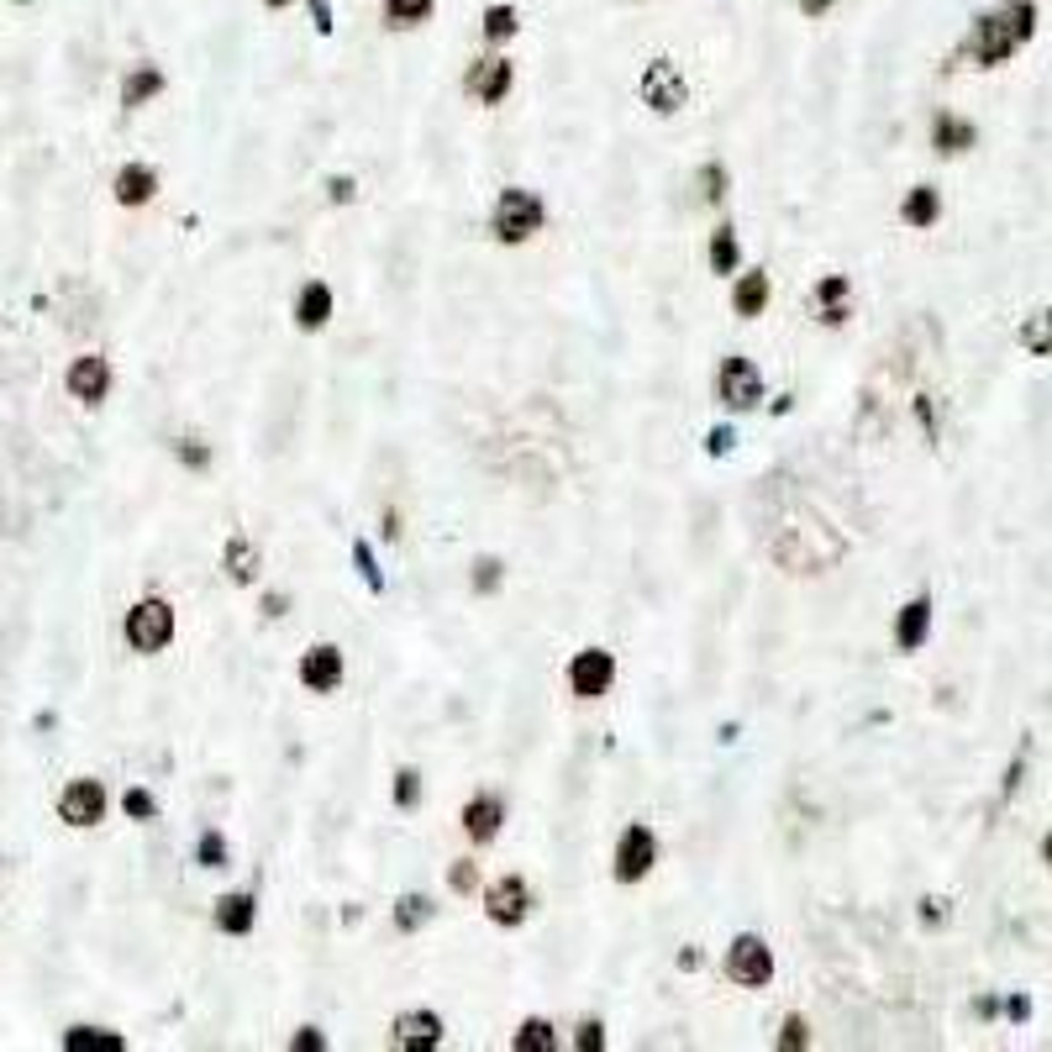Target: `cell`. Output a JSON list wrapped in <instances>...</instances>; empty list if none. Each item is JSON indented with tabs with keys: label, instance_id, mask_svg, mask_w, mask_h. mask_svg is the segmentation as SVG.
Instances as JSON below:
<instances>
[{
	"label": "cell",
	"instance_id": "obj_35",
	"mask_svg": "<svg viewBox=\"0 0 1052 1052\" xmlns=\"http://www.w3.org/2000/svg\"><path fill=\"white\" fill-rule=\"evenodd\" d=\"M196 858H200V869H221V863H227V842H221V832H206V836H200Z\"/></svg>",
	"mask_w": 1052,
	"mask_h": 1052
},
{
	"label": "cell",
	"instance_id": "obj_49",
	"mask_svg": "<svg viewBox=\"0 0 1052 1052\" xmlns=\"http://www.w3.org/2000/svg\"><path fill=\"white\" fill-rule=\"evenodd\" d=\"M800 11H805V17H826V11H832V0H800Z\"/></svg>",
	"mask_w": 1052,
	"mask_h": 1052
},
{
	"label": "cell",
	"instance_id": "obj_19",
	"mask_svg": "<svg viewBox=\"0 0 1052 1052\" xmlns=\"http://www.w3.org/2000/svg\"><path fill=\"white\" fill-rule=\"evenodd\" d=\"M327 317H332V290H327L321 279H311L295 295V321L305 332H317V327H327Z\"/></svg>",
	"mask_w": 1052,
	"mask_h": 1052
},
{
	"label": "cell",
	"instance_id": "obj_11",
	"mask_svg": "<svg viewBox=\"0 0 1052 1052\" xmlns=\"http://www.w3.org/2000/svg\"><path fill=\"white\" fill-rule=\"evenodd\" d=\"M106 390H111V363L96 353H84L69 363V395L84 400V405H100L106 400Z\"/></svg>",
	"mask_w": 1052,
	"mask_h": 1052
},
{
	"label": "cell",
	"instance_id": "obj_37",
	"mask_svg": "<svg viewBox=\"0 0 1052 1052\" xmlns=\"http://www.w3.org/2000/svg\"><path fill=\"white\" fill-rule=\"evenodd\" d=\"M779 1048H784V1052H800V1048H811V1026H805V1021H800V1015H790V1021H784V1036H779Z\"/></svg>",
	"mask_w": 1052,
	"mask_h": 1052
},
{
	"label": "cell",
	"instance_id": "obj_13",
	"mask_svg": "<svg viewBox=\"0 0 1052 1052\" xmlns=\"http://www.w3.org/2000/svg\"><path fill=\"white\" fill-rule=\"evenodd\" d=\"M469 96L484 100V106H500L505 100V90H511V63L505 59H479L474 69H469Z\"/></svg>",
	"mask_w": 1052,
	"mask_h": 1052
},
{
	"label": "cell",
	"instance_id": "obj_1",
	"mask_svg": "<svg viewBox=\"0 0 1052 1052\" xmlns=\"http://www.w3.org/2000/svg\"><path fill=\"white\" fill-rule=\"evenodd\" d=\"M1032 32H1036L1032 0H1005L1000 11H984V17L973 21V32L963 38V48H958V59L979 63V69H994V63L1011 59L1021 42H1032Z\"/></svg>",
	"mask_w": 1052,
	"mask_h": 1052
},
{
	"label": "cell",
	"instance_id": "obj_20",
	"mask_svg": "<svg viewBox=\"0 0 1052 1052\" xmlns=\"http://www.w3.org/2000/svg\"><path fill=\"white\" fill-rule=\"evenodd\" d=\"M163 90V69H153V63H138L127 80H121V106L127 111H138V106H148V100Z\"/></svg>",
	"mask_w": 1052,
	"mask_h": 1052
},
{
	"label": "cell",
	"instance_id": "obj_5",
	"mask_svg": "<svg viewBox=\"0 0 1052 1052\" xmlns=\"http://www.w3.org/2000/svg\"><path fill=\"white\" fill-rule=\"evenodd\" d=\"M684 100H690L684 74H679L669 59H653L648 69H642V106H653L658 117H669V111H679Z\"/></svg>",
	"mask_w": 1052,
	"mask_h": 1052
},
{
	"label": "cell",
	"instance_id": "obj_25",
	"mask_svg": "<svg viewBox=\"0 0 1052 1052\" xmlns=\"http://www.w3.org/2000/svg\"><path fill=\"white\" fill-rule=\"evenodd\" d=\"M936 211H942V200H936V190H932V184H915L911 196H905V211H900V217L911 221V227H932Z\"/></svg>",
	"mask_w": 1052,
	"mask_h": 1052
},
{
	"label": "cell",
	"instance_id": "obj_40",
	"mask_svg": "<svg viewBox=\"0 0 1052 1052\" xmlns=\"http://www.w3.org/2000/svg\"><path fill=\"white\" fill-rule=\"evenodd\" d=\"M495 584H500V563H495V558H484V563H479V574H474V590H479V595H490Z\"/></svg>",
	"mask_w": 1052,
	"mask_h": 1052
},
{
	"label": "cell",
	"instance_id": "obj_28",
	"mask_svg": "<svg viewBox=\"0 0 1052 1052\" xmlns=\"http://www.w3.org/2000/svg\"><path fill=\"white\" fill-rule=\"evenodd\" d=\"M427 921H432V900H427V894H400V905H395L400 932H417V926H427Z\"/></svg>",
	"mask_w": 1052,
	"mask_h": 1052
},
{
	"label": "cell",
	"instance_id": "obj_48",
	"mask_svg": "<svg viewBox=\"0 0 1052 1052\" xmlns=\"http://www.w3.org/2000/svg\"><path fill=\"white\" fill-rule=\"evenodd\" d=\"M1005 1015H1011V1021H1026V1015H1032V1000H1026V994H1015L1011 1005H1005Z\"/></svg>",
	"mask_w": 1052,
	"mask_h": 1052
},
{
	"label": "cell",
	"instance_id": "obj_16",
	"mask_svg": "<svg viewBox=\"0 0 1052 1052\" xmlns=\"http://www.w3.org/2000/svg\"><path fill=\"white\" fill-rule=\"evenodd\" d=\"M500 821H505V805H500V794H474V800L463 805V832L474 836V842H495Z\"/></svg>",
	"mask_w": 1052,
	"mask_h": 1052
},
{
	"label": "cell",
	"instance_id": "obj_31",
	"mask_svg": "<svg viewBox=\"0 0 1052 1052\" xmlns=\"http://www.w3.org/2000/svg\"><path fill=\"white\" fill-rule=\"evenodd\" d=\"M815 295H821V321H826V327H836V321H842V317H848V311H842V295H848V279H821V290H815Z\"/></svg>",
	"mask_w": 1052,
	"mask_h": 1052
},
{
	"label": "cell",
	"instance_id": "obj_30",
	"mask_svg": "<svg viewBox=\"0 0 1052 1052\" xmlns=\"http://www.w3.org/2000/svg\"><path fill=\"white\" fill-rule=\"evenodd\" d=\"M432 17V0H384V21L390 27H417Z\"/></svg>",
	"mask_w": 1052,
	"mask_h": 1052
},
{
	"label": "cell",
	"instance_id": "obj_47",
	"mask_svg": "<svg viewBox=\"0 0 1052 1052\" xmlns=\"http://www.w3.org/2000/svg\"><path fill=\"white\" fill-rule=\"evenodd\" d=\"M327 196H332V200H353V179H327Z\"/></svg>",
	"mask_w": 1052,
	"mask_h": 1052
},
{
	"label": "cell",
	"instance_id": "obj_26",
	"mask_svg": "<svg viewBox=\"0 0 1052 1052\" xmlns=\"http://www.w3.org/2000/svg\"><path fill=\"white\" fill-rule=\"evenodd\" d=\"M511 1048H517V1052H553L558 1048V1032L542 1021V1015H532V1021L517 1032V1042H511Z\"/></svg>",
	"mask_w": 1052,
	"mask_h": 1052
},
{
	"label": "cell",
	"instance_id": "obj_29",
	"mask_svg": "<svg viewBox=\"0 0 1052 1052\" xmlns=\"http://www.w3.org/2000/svg\"><path fill=\"white\" fill-rule=\"evenodd\" d=\"M737 259H742V248H737V232H732V227H715V238H711V269H715V274H732Z\"/></svg>",
	"mask_w": 1052,
	"mask_h": 1052
},
{
	"label": "cell",
	"instance_id": "obj_2",
	"mask_svg": "<svg viewBox=\"0 0 1052 1052\" xmlns=\"http://www.w3.org/2000/svg\"><path fill=\"white\" fill-rule=\"evenodd\" d=\"M542 196L537 190H500L495 200V238L500 242H527L542 227Z\"/></svg>",
	"mask_w": 1052,
	"mask_h": 1052
},
{
	"label": "cell",
	"instance_id": "obj_15",
	"mask_svg": "<svg viewBox=\"0 0 1052 1052\" xmlns=\"http://www.w3.org/2000/svg\"><path fill=\"white\" fill-rule=\"evenodd\" d=\"M395 1042L405 1052H432L442 1042V1021L432 1011H405L395 1021Z\"/></svg>",
	"mask_w": 1052,
	"mask_h": 1052
},
{
	"label": "cell",
	"instance_id": "obj_12",
	"mask_svg": "<svg viewBox=\"0 0 1052 1052\" xmlns=\"http://www.w3.org/2000/svg\"><path fill=\"white\" fill-rule=\"evenodd\" d=\"M300 684L317 690V695H332V690L342 684V653L338 648L321 642V648H311V653L300 658Z\"/></svg>",
	"mask_w": 1052,
	"mask_h": 1052
},
{
	"label": "cell",
	"instance_id": "obj_41",
	"mask_svg": "<svg viewBox=\"0 0 1052 1052\" xmlns=\"http://www.w3.org/2000/svg\"><path fill=\"white\" fill-rule=\"evenodd\" d=\"M179 458H184L190 469H206V463H211V453H206V448H200L196 438H184V442H179Z\"/></svg>",
	"mask_w": 1052,
	"mask_h": 1052
},
{
	"label": "cell",
	"instance_id": "obj_6",
	"mask_svg": "<svg viewBox=\"0 0 1052 1052\" xmlns=\"http://www.w3.org/2000/svg\"><path fill=\"white\" fill-rule=\"evenodd\" d=\"M658 863V842L648 826H627L621 832V842H615V879L621 884H637V879H648Z\"/></svg>",
	"mask_w": 1052,
	"mask_h": 1052
},
{
	"label": "cell",
	"instance_id": "obj_17",
	"mask_svg": "<svg viewBox=\"0 0 1052 1052\" xmlns=\"http://www.w3.org/2000/svg\"><path fill=\"white\" fill-rule=\"evenodd\" d=\"M253 915H259V900H253L248 890L221 894V900H217V926L227 936H248V932H253Z\"/></svg>",
	"mask_w": 1052,
	"mask_h": 1052
},
{
	"label": "cell",
	"instance_id": "obj_51",
	"mask_svg": "<svg viewBox=\"0 0 1052 1052\" xmlns=\"http://www.w3.org/2000/svg\"><path fill=\"white\" fill-rule=\"evenodd\" d=\"M263 6H274V11H279V6H290V0H263Z\"/></svg>",
	"mask_w": 1052,
	"mask_h": 1052
},
{
	"label": "cell",
	"instance_id": "obj_8",
	"mask_svg": "<svg viewBox=\"0 0 1052 1052\" xmlns=\"http://www.w3.org/2000/svg\"><path fill=\"white\" fill-rule=\"evenodd\" d=\"M611 679H615V658L605 653V648H584V653L569 663V690H574L579 700H600L611 690Z\"/></svg>",
	"mask_w": 1052,
	"mask_h": 1052
},
{
	"label": "cell",
	"instance_id": "obj_34",
	"mask_svg": "<svg viewBox=\"0 0 1052 1052\" xmlns=\"http://www.w3.org/2000/svg\"><path fill=\"white\" fill-rule=\"evenodd\" d=\"M417 800H421V774H417V769H400V774H395V805H400V811H411Z\"/></svg>",
	"mask_w": 1052,
	"mask_h": 1052
},
{
	"label": "cell",
	"instance_id": "obj_9",
	"mask_svg": "<svg viewBox=\"0 0 1052 1052\" xmlns=\"http://www.w3.org/2000/svg\"><path fill=\"white\" fill-rule=\"evenodd\" d=\"M484 911H490V921L495 926H521L527 921V911H532V894H527V884H521L517 874H505L490 884V894H484Z\"/></svg>",
	"mask_w": 1052,
	"mask_h": 1052
},
{
	"label": "cell",
	"instance_id": "obj_4",
	"mask_svg": "<svg viewBox=\"0 0 1052 1052\" xmlns=\"http://www.w3.org/2000/svg\"><path fill=\"white\" fill-rule=\"evenodd\" d=\"M727 979L742 984V990L769 984V979H774V953H769V942H763V936H737L732 948H727Z\"/></svg>",
	"mask_w": 1052,
	"mask_h": 1052
},
{
	"label": "cell",
	"instance_id": "obj_46",
	"mask_svg": "<svg viewBox=\"0 0 1052 1052\" xmlns=\"http://www.w3.org/2000/svg\"><path fill=\"white\" fill-rule=\"evenodd\" d=\"M948 915V900H921V921L932 926V921H942Z\"/></svg>",
	"mask_w": 1052,
	"mask_h": 1052
},
{
	"label": "cell",
	"instance_id": "obj_33",
	"mask_svg": "<svg viewBox=\"0 0 1052 1052\" xmlns=\"http://www.w3.org/2000/svg\"><path fill=\"white\" fill-rule=\"evenodd\" d=\"M121 811L132 815V821H153V815H159V800L148 790H127L121 794Z\"/></svg>",
	"mask_w": 1052,
	"mask_h": 1052
},
{
	"label": "cell",
	"instance_id": "obj_42",
	"mask_svg": "<svg viewBox=\"0 0 1052 1052\" xmlns=\"http://www.w3.org/2000/svg\"><path fill=\"white\" fill-rule=\"evenodd\" d=\"M290 1048H295V1052H321V1048H327V1036H321L317 1026H305V1032H295V1042H290Z\"/></svg>",
	"mask_w": 1052,
	"mask_h": 1052
},
{
	"label": "cell",
	"instance_id": "obj_18",
	"mask_svg": "<svg viewBox=\"0 0 1052 1052\" xmlns=\"http://www.w3.org/2000/svg\"><path fill=\"white\" fill-rule=\"evenodd\" d=\"M159 196V174L148 169V163H127L117 174V200L121 206H148V200Z\"/></svg>",
	"mask_w": 1052,
	"mask_h": 1052
},
{
	"label": "cell",
	"instance_id": "obj_39",
	"mask_svg": "<svg viewBox=\"0 0 1052 1052\" xmlns=\"http://www.w3.org/2000/svg\"><path fill=\"white\" fill-rule=\"evenodd\" d=\"M700 184H705V200H721V190H727V169H721V163H705V169H700Z\"/></svg>",
	"mask_w": 1052,
	"mask_h": 1052
},
{
	"label": "cell",
	"instance_id": "obj_3",
	"mask_svg": "<svg viewBox=\"0 0 1052 1052\" xmlns=\"http://www.w3.org/2000/svg\"><path fill=\"white\" fill-rule=\"evenodd\" d=\"M169 637H174V611H169V600H138V605L127 611V642H132L138 653H163Z\"/></svg>",
	"mask_w": 1052,
	"mask_h": 1052
},
{
	"label": "cell",
	"instance_id": "obj_27",
	"mask_svg": "<svg viewBox=\"0 0 1052 1052\" xmlns=\"http://www.w3.org/2000/svg\"><path fill=\"white\" fill-rule=\"evenodd\" d=\"M1021 348H1026V353H1036V358L1052 353V311H1036V317L1021 327Z\"/></svg>",
	"mask_w": 1052,
	"mask_h": 1052
},
{
	"label": "cell",
	"instance_id": "obj_23",
	"mask_svg": "<svg viewBox=\"0 0 1052 1052\" xmlns=\"http://www.w3.org/2000/svg\"><path fill=\"white\" fill-rule=\"evenodd\" d=\"M63 1048H69V1052H121V1048H127V1036L100 1032V1026H74V1032L63 1036Z\"/></svg>",
	"mask_w": 1052,
	"mask_h": 1052
},
{
	"label": "cell",
	"instance_id": "obj_14",
	"mask_svg": "<svg viewBox=\"0 0 1052 1052\" xmlns=\"http://www.w3.org/2000/svg\"><path fill=\"white\" fill-rule=\"evenodd\" d=\"M926 632H932V600L915 595L905 611L894 615V648H900V653H915V648L926 642Z\"/></svg>",
	"mask_w": 1052,
	"mask_h": 1052
},
{
	"label": "cell",
	"instance_id": "obj_24",
	"mask_svg": "<svg viewBox=\"0 0 1052 1052\" xmlns=\"http://www.w3.org/2000/svg\"><path fill=\"white\" fill-rule=\"evenodd\" d=\"M227 574L238 579V584H253V574H259V553H253L248 537H232V542H227Z\"/></svg>",
	"mask_w": 1052,
	"mask_h": 1052
},
{
	"label": "cell",
	"instance_id": "obj_22",
	"mask_svg": "<svg viewBox=\"0 0 1052 1052\" xmlns=\"http://www.w3.org/2000/svg\"><path fill=\"white\" fill-rule=\"evenodd\" d=\"M732 305H737V317H763V305H769V274H742L737 279Z\"/></svg>",
	"mask_w": 1052,
	"mask_h": 1052
},
{
	"label": "cell",
	"instance_id": "obj_21",
	"mask_svg": "<svg viewBox=\"0 0 1052 1052\" xmlns=\"http://www.w3.org/2000/svg\"><path fill=\"white\" fill-rule=\"evenodd\" d=\"M973 121H963V117H936L932 121V142H936V153H963V148H973Z\"/></svg>",
	"mask_w": 1052,
	"mask_h": 1052
},
{
	"label": "cell",
	"instance_id": "obj_45",
	"mask_svg": "<svg viewBox=\"0 0 1052 1052\" xmlns=\"http://www.w3.org/2000/svg\"><path fill=\"white\" fill-rule=\"evenodd\" d=\"M305 6H311V21H317V32L327 38V32H332V6H327V0H305Z\"/></svg>",
	"mask_w": 1052,
	"mask_h": 1052
},
{
	"label": "cell",
	"instance_id": "obj_38",
	"mask_svg": "<svg viewBox=\"0 0 1052 1052\" xmlns=\"http://www.w3.org/2000/svg\"><path fill=\"white\" fill-rule=\"evenodd\" d=\"M574 1048L579 1052H600V1048H605V1026H600V1021H584V1026H579V1036H574Z\"/></svg>",
	"mask_w": 1052,
	"mask_h": 1052
},
{
	"label": "cell",
	"instance_id": "obj_44",
	"mask_svg": "<svg viewBox=\"0 0 1052 1052\" xmlns=\"http://www.w3.org/2000/svg\"><path fill=\"white\" fill-rule=\"evenodd\" d=\"M448 879H453V890H458V894H463V890H474V879H479V869H474V863H453V874H448Z\"/></svg>",
	"mask_w": 1052,
	"mask_h": 1052
},
{
	"label": "cell",
	"instance_id": "obj_43",
	"mask_svg": "<svg viewBox=\"0 0 1052 1052\" xmlns=\"http://www.w3.org/2000/svg\"><path fill=\"white\" fill-rule=\"evenodd\" d=\"M732 442H737V432H732V427H715L711 438H705V448H711V453L721 458V453H732Z\"/></svg>",
	"mask_w": 1052,
	"mask_h": 1052
},
{
	"label": "cell",
	"instance_id": "obj_32",
	"mask_svg": "<svg viewBox=\"0 0 1052 1052\" xmlns=\"http://www.w3.org/2000/svg\"><path fill=\"white\" fill-rule=\"evenodd\" d=\"M484 38L490 42L517 38V6H490V11H484Z\"/></svg>",
	"mask_w": 1052,
	"mask_h": 1052
},
{
	"label": "cell",
	"instance_id": "obj_7",
	"mask_svg": "<svg viewBox=\"0 0 1052 1052\" xmlns=\"http://www.w3.org/2000/svg\"><path fill=\"white\" fill-rule=\"evenodd\" d=\"M715 390H721V400L732 411H753L758 400H763V379H758L753 358H727L721 374H715Z\"/></svg>",
	"mask_w": 1052,
	"mask_h": 1052
},
{
	"label": "cell",
	"instance_id": "obj_10",
	"mask_svg": "<svg viewBox=\"0 0 1052 1052\" xmlns=\"http://www.w3.org/2000/svg\"><path fill=\"white\" fill-rule=\"evenodd\" d=\"M59 815L69 821V826H96L100 815H106V790H100V779H74L59 800Z\"/></svg>",
	"mask_w": 1052,
	"mask_h": 1052
},
{
	"label": "cell",
	"instance_id": "obj_36",
	"mask_svg": "<svg viewBox=\"0 0 1052 1052\" xmlns=\"http://www.w3.org/2000/svg\"><path fill=\"white\" fill-rule=\"evenodd\" d=\"M353 563H358V574H363V584H369V590H384V579H379V569H374L369 542H353Z\"/></svg>",
	"mask_w": 1052,
	"mask_h": 1052
},
{
	"label": "cell",
	"instance_id": "obj_50",
	"mask_svg": "<svg viewBox=\"0 0 1052 1052\" xmlns=\"http://www.w3.org/2000/svg\"><path fill=\"white\" fill-rule=\"evenodd\" d=\"M1042 858H1048V863H1052V832H1048V842H1042Z\"/></svg>",
	"mask_w": 1052,
	"mask_h": 1052
}]
</instances>
